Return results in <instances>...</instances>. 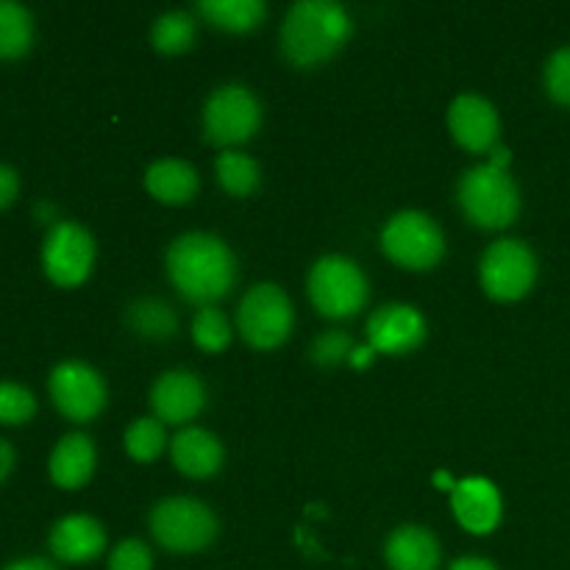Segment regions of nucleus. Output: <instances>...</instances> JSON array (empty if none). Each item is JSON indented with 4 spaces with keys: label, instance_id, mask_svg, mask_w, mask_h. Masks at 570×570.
Wrapping results in <instances>:
<instances>
[{
    "label": "nucleus",
    "instance_id": "nucleus-9",
    "mask_svg": "<svg viewBox=\"0 0 570 570\" xmlns=\"http://www.w3.org/2000/svg\"><path fill=\"white\" fill-rule=\"evenodd\" d=\"M482 287L495 301H518L538 282V259L521 239H499L482 256Z\"/></svg>",
    "mask_w": 570,
    "mask_h": 570
},
{
    "label": "nucleus",
    "instance_id": "nucleus-36",
    "mask_svg": "<svg viewBox=\"0 0 570 570\" xmlns=\"http://www.w3.org/2000/svg\"><path fill=\"white\" fill-rule=\"evenodd\" d=\"M373 360H376V351H373L371 345H362V348H354V354H351L348 362H351V365L360 367V371H362V367L371 365Z\"/></svg>",
    "mask_w": 570,
    "mask_h": 570
},
{
    "label": "nucleus",
    "instance_id": "nucleus-35",
    "mask_svg": "<svg viewBox=\"0 0 570 570\" xmlns=\"http://www.w3.org/2000/svg\"><path fill=\"white\" fill-rule=\"evenodd\" d=\"M11 468H14V449L6 440H0V482L9 476Z\"/></svg>",
    "mask_w": 570,
    "mask_h": 570
},
{
    "label": "nucleus",
    "instance_id": "nucleus-27",
    "mask_svg": "<svg viewBox=\"0 0 570 570\" xmlns=\"http://www.w3.org/2000/svg\"><path fill=\"white\" fill-rule=\"evenodd\" d=\"M167 445L165 423L156 417H139L126 429V451L137 462L159 460Z\"/></svg>",
    "mask_w": 570,
    "mask_h": 570
},
{
    "label": "nucleus",
    "instance_id": "nucleus-3",
    "mask_svg": "<svg viewBox=\"0 0 570 570\" xmlns=\"http://www.w3.org/2000/svg\"><path fill=\"white\" fill-rule=\"evenodd\" d=\"M460 206L468 220L479 228H507L518 220L521 193L510 170L495 165H476L462 176Z\"/></svg>",
    "mask_w": 570,
    "mask_h": 570
},
{
    "label": "nucleus",
    "instance_id": "nucleus-8",
    "mask_svg": "<svg viewBox=\"0 0 570 570\" xmlns=\"http://www.w3.org/2000/svg\"><path fill=\"white\" fill-rule=\"evenodd\" d=\"M262 106L243 83H228L212 92L204 106V134L212 145L234 148L259 131Z\"/></svg>",
    "mask_w": 570,
    "mask_h": 570
},
{
    "label": "nucleus",
    "instance_id": "nucleus-6",
    "mask_svg": "<svg viewBox=\"0 0 570 570\" xmlns=\"http://www.w3.org/2000/svg\"><path fill=\"white\" fill-rule=\"evenodd\" d=\"M293 301L276 284H256L243 295L237 309V328L248 345L273 351L293 334Z\"/></svg>",
    "mask_w": 570,
    "mask_h": 570
},
{
    "label": "nucleus",
    "instance_id": "nucleus-31",
    "mask_svg": "<svg viewBox=\"0 0 570 570\" xmlns=\"http://www.w3.org/2000/svg\"><path fill=\"white\" fill-rule=\"evenodd\" d=\"M109 570H154V554L142 540H122L111 551Z\"/></svg>",
    "mask_w": 570,
    "mask_h": 570
},
{
    "label": "nucleus",
    "instance_id": "nucleus-19",
    "mask_svg": "<svg viewBox=\"0 0 570 570\" xmlns=\"http://www.w3.org/2000/svg\"><path fill=\"white\" fill-rule=\"evenodd\" d=\"M384 557L390 570H438L443 551L429 529L401 527L387 538Z\"/></svg>",
    "mask_w": 570,
    "mask_h": 570
},
{
    "label": "nucleus",
    "instance_id": "nucleus-7",
    "mask_svg": "<svg viewBox=\"0 0 570 570\" xmlns=\"http://www.w3.org/2000/svg\"><path fill=\"white\" fill-rule=\"evenodd\" d=\"M382 248L404 271H432L445 256V237L423 212H401L384 226Z\"/></svg>",
    "mask_w": 570,
    "mask_h": 570
},
{
    "label": "nucleus",
    "instance_id": "nucleus-24",
    "mask_svg": "<svg viewBox=\"0 0 570 570\" xmlns=\"http://www.w3.org/2000/svg\"><path fill=\"white\" fill-rule=\"evenodd\" d=\"M128 326L145 340H170L178 328V317L165 301L142 298L128 306Z\"/></svg>",
    "mask_w": 570,
    "mask_h": 570
},
{
    "label": "nucleus",
    "instance_id": "nucleus-12",
    "mask_svg": "<svg viewBox=\"0 0 570 570\" xmlns=\"http://www.w3.org/2000/svg\"><path fill=\"white\" fill-rule=\"evenodd\" d=\"M367 340L376 354H412L426 340V321L415 306L387 304L373 312L367 321Z\"/></svg>",
    "mask_w": 570,
    "mask_h": 570
},
{
    "label": "nucleus",
    "instance_id": "nucleus-5",
    "mask_svg": "<svg viewBox=\"0 0 570 570\" xmlns=\"http://www.w3.org/2000/svg\"><path fill=\"white\" fill-rule=\"evenodd\" d=\"M309 301L323 317L345 321L367 304V278L360 267L345 256H323L315 262L306 278Z\"/></svg>",
    "mask_w": 570,
    "mask_h": 570
},
{
    "label": "nucleus",
    "instance_id": "nucleus-20",
    "mask_svg": "<svg viewBox=\"0 0 570 570\" xmlns=\"http://www.w3.org/2000/svg\"><path fill=\"white\" fill-rule=\"evenodd\" d=\"M198 173L189 161L161 159L145 170V189L165 206H184L198 195Z\"/></svg>",
    "mask_w": 570,
    "mask_h": 570
},
{
    "label": "nucleus",
    "instance_id": "nucleus-2",
    "mask_svg": "<svg viewBox=\"0 0 570 570\" xmlns=\"http://www.w3.org/2000/svg\"><path fill=\"white\" fill-rule=\"evenodd\" d=\"M351 37L348 11L332 0H301L282 22V50L295 67L332 59Z\"/></svg>",
    "mask_w": 570,
    "mask_h": 570
},
{
    "label": "nucleus",
    "instance_id": "nucleus-32",
    "mask_svg": "<svg viewBox=\"0 0 570 570\" xmlns=\"http://www.w3.org/2000/svg\"><path fill=\"white\" fill-rule=\"evenodd\" d=\"M17 193H20V178L9 165H0V209L11 206Z\"/></svg>",
    "mask_w": 570,
    "mask_h": 570
},
{
    "label": "nucleus",
    "instance_id": "nucleus-26",
    "mask_svg": "<svg viewBox=\"0 0 570 570\" xmlns=\"http://www.w3.org/2000/svg\"><path fill=\"white\" fill-rule=\"evenodd\" d=\"M232 323L217 306H200L193 317V340L206 354H220L232 343Z\"/></svg>",
    "mask_w": 570,
    "mask_h": 570
},
{
    "label": "nucleus",
    "instance_id": "nucleus-15",
    "mask_svg": "<svg viewBox=\"0 0 570 570\" xmlns=\"http://www.w3.org/2000/svg\"><path fill=\"white\" fill-rule=\"evenodd\" d=\"M451 510L465 532L490 534L501 523V493L488 479H465L456 482L451 493Z\"/></svg>",
    "mask_w": 570,
    "mask_h": 570
},
{
    "label": "nucleus",
    "instance_id": "nucleus-37",
    "mask_svg": "<svg viewBox=\"0 0 570 570\" xmlns=\"http://www.w3.org/2000/svg\"><path fill=\"white\" fill-rule=\"evenodd\" d=\"M490 165H495V167H501V170H507V167H510V161H512V154H510V148H493L490 150Z\"/></svg>",
    "mask_w": 570,
    "mask_h": 570
},
{
    "label": "nucleus",
    "instance_id": "nucleus-11",
    "mask_svg": "<svg viewBox=\"0 0 570 570\" xmlns=\"http://www.w3.org/2000/svg\"><path fill=\"white\" fill-rule=\"evenodd\" d=\"M95 265V239L83 226L59 220L50 226L42 245V267L59 287H78L89 278Z\"/></svg>",
    "mask_w": 570,
    "mask_h": 570
},
{
    "label": "nucleus",
    "instance_id": "nucleus-4",
    "mask_svg": "<svg viewBox=\"0 0 570 570\" xmlns=\"http://www.w3.org/2000/svg\"><path fill=\"white\" fill-rule=\"evenodd\" d=\"M220 523L198 499H165L150 512V534L173 554H195L215 543Z\"/></svg>",
    "mask_w": 570,
    "mask_h": 570
},
{
    "label": "nucleus",
    "instance_id": "nucleus-29",
    "mask_svg": "<svg viewBox=\"0 0 570 570\" xmlns=\"http://www.w3.org/2000/svg\"><path fill=\"white\" fill-rule=\"evenodd\" d=\"M354 348L356 345L351 343L348 332H340V328H334V332H323L321 337L312 343L309 356H312V362H317V365L332 367V365H340V362L351 360Z\"/></svg>",
    "mask_w": 570,
    "mask_h": 570
},
{
    "label": "nucleus",
    "instance_id": "nucleus-28",
    "mask_svg": "<svg viewBox=\"0 0 570 570\" xmlns=\"http://www.w3.org/2000/svg\"><path fill=\"white\" fill-rule=\"evenodd\" d=\"M37 415V399L28 387L17 382H0V423L22 426Z\"/></svg>",
    "mask_w": 570,
    "mask_h": 570
},
{
    "label": "nucleus",
    "instance_id": "nucleus-30",
    "mask_svg": "<svg viewBox=\"0 0 570 570\" xmlns=\"http://www.w3.org/2000/svg\"><path fill=\"white\" fill-rule=\"evenodd\" d=\"M546 89L557 104L570 106V45L557 50L546 65Z\"/></svg>",
    "mask_w": 570,
    "mask_h": 570
},
{
    "label": "nucleus",
    "instance_id": "nucleus-16",
    "mask_svg": "<svg viewBox=\"0 0 570 570\" xmlns=\"http://www.w3.org/2000/svg\"><path fill=\"white\" fill-rule=\"evenodd\" d=\"M48 546L56 560L78 566V562H92L104 554L106 532L95 518L67 515L50 529Z\"/></svg>",
    "mask_w": 570,
    "mask_h": 570
},
{
    "label": "nucleus",
    "instance_id": "nucleus-21",
    "mask_svg": "<svg viewBox=\"0 0 570 570\" xmlns=\"http://www.w3.org/2000/svg\"><path fill=\"white\" fill-rule=\"evenodd\" d=\"M198 14L223 31L245 33L265 22L267 6L262 0H200Z\"/></svg>",
    "mask_w": 570,
    "mask_h": 570
},
{
    "label": "nucleus",
    "instance_id": "nucleus-34",
    "mask_svg": "<svg viewBox=\"0 0 570 570\" xmlns=\"http://www.w3.org/2000/svg\"><path fill=\"white\" fill-rule=\"evenodd\" d=\"M449 570H499L490 560H482V557H462L456 560Z\"/></svg>",
    "mask_w": 570,
    "mask_h": 570
},
{
    "label": "nucleus",
    "instance_id": "nucleus-13",
    "mask_svg": "<svg viewBox=\"0 0 570 570\" xmlns=\"http://www.w3.org/2000/svg\"><path fill=\"white\" fill-rule=\"evenodd\" d=\"M150 406H154L156 421L184 426L198 417L206 406V387L195 373L170 371L156 379L150 390Z\"/></svg>",
    "mask_w": 570,
    "mask_h": 570
},
{
    "label": "nucleus",
    "instance_id": "nucleus-17",
    "mask_svg": "<svg viewBox=\"0 0 570 570\" xmlns=\"http://www.w3.org/2000/svg\"><path fill=\"white\" fill-rule=\"evenodd\" d=\"M173 465L189 479H209L223 468V445L212 432L187 426L170 443Z\"/></svg>",
    "mask_w": 570,
    "mask_h": 570
},
{
    "label": "nucleus",
    "instance_id": "nucleus-23",
    "mask_svg": "<svg viewBox=\"0 0 570 570\" xmlns=\"http://www.w3.org/2000/svg\"><path fill=\"white\" fill-rule=\"evenodd\" d=\"M217 181L234 198H248L250 193H256L262 184V170L250 156L239 154V150H223L217 156Z\"/></svg>",
    "mask_w": 570,
    "mask_h": 570
},
{
    "label": "nucleus",
    "instance_id": "nucleus-1",
    "mask_svg": "<svg viewBox=\"0 0 570 570\" xmlns=\"http://www.w3.org/2000/svg\"><path fill=\"white\" fill-rule=\"evenodd\" d=\"M167 276L189 304L212 306L234 289L237 259L220 237L193 232L178 237L167 250Z\"/></svg>",
    "mask_w": 570,
    "mask_h": 570
},
{
    "label": "nucleus",
    "instance_id": "nucleus-25",
    "mask_svg": "<svg viewBox=\"0 0 570 570\" xmlns=\"http://www.w3.org/2000/svg\"><path fill=\"white\" fill-rule=\"evenodd\" d=\"M195 37H198V22L187 11H167L150 28V42L159 53L176 56L193 48Z\"/></svg>",
    "mask_w": 570,
    "mask_h": 570
},
{
    "label": "nucleus",
    "instance_id": "nucleus-38",
    "mask_svg": "<svg viewBox=\"0 0 570 570\" xmlns=\"http://www.w3.org/2000/svg\"><path fill=\"white\" fill-rule=\"evenodd\" d=\"M37 217L42 223H53V226H56V223H59V220H53V217H56V206H50V204H39L37 206Z\"/></svg>",
    "mask_w": 570,
    "mask_h": 570
},
{
    "label": "nucleus",
    "instance_id": "nucleus-14",
    "mask_svg": "<svg viewBox=\"0 0 570 570\" xmlns=\"http://www.w3.org/2000/svg\"><path fill=\"white\" fill-rule=\"evenodd\" d=\"M449 128L456 142L471 154H484L495 148L501 120L495 106L479 95H460L449 109Z\"/></svg>",
    "mask_w": 570,
    "mask_h": 570
},
{
    "label": "nucleus",
    "instance_id": "nucleus-18",
    "mask_svg": "<svg viewBox=\"0 0 570 570\" xmlns=\"http://www.w3.org/2000/svg\"><path fill=\"white\" fill-rule=\"evenodd\" d=\"M95 462H98V456H95L92 440L81 432H72L56 443L48 471L53 484H59L61 490H78L92 479Z\"/></svg>",
    "mask_w": 570,
    "mask_h": 570
},
{
    "label": "nucleus",
    "instance_id": "nucleus-33",
    "mask_svg": "<svg viewBox=\"0 0 570 570\" xmlns=\"http://www.w3.org/2000/svg\"><path fill=\"white\" fill-rule=\"evenodd\" d=\"M3 570H59V568H56L53 562L42 560V557H26V560H14Z\"/></svg>",
    "mask_w": 570,
    "mask_h": 570
},
{
    "label": "nucleus",
    "instance_id": "nucleus-10",
    "mask_svg": "<svg viewBox=\"0 0 570 570\" xmlns=\"http://www.w3.org/2000/svg\"><path fill=\"white\" fill-rule=\"evenodd\" d=\"M50 399H53L56 410L72 423H89L104 412L106 399V382L95 367L87 362L67 360L53 367L50 373Z\"/></svg>",
    "mask_w": 570,
    "mask_h": 570
},
{
    "label": "nucleus",
    "instance_id": "nucleus-22",
    "mask_svg": "<svg viewBox=\"0 0 570 570\" xmlns=\"http://www.w3.org/2000/svg\"><path fill=\"white\" fill-rule=\"evenodd\" d=\"M33 45V17L14 0H0V59H20Z\"/></svg>",
    "mask_w": 570,
    "mask_h": 570
},
{
    "label": "nucleus",
    "instance_id": "nucleus-39",
    "mask_svg": "<svg viewBox=\"0 0 570 570\" xmlns=\"http://www.w3.org/2000/svg\"><path fill=\"white\" fill-rule=\"evenodd\" d=\"M434 484H438V488H449L451 493H454V488H456V482H454V479H451L449 473H443V471H440L438 476H434Z\"/></svg>",
    "mask_w": 570,
    "mask_h": 570
}]
</instances>
